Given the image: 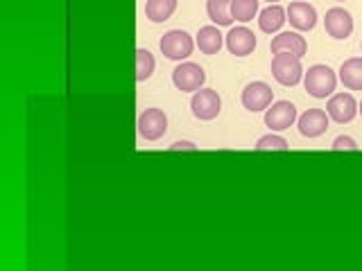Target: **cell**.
<instances>
[{
	"mask_svg": "<svg viewBox=\"0 0 362 271\" xmlns=\"http://www.w3.org/2000/svg\"><path fill=\"white\" fill-rule=\"evenodd\" d=\"M154 68H156V61L150 50H145V48L136 50V82H147V79L152 77Z\"/></svg>",
	"mask_w": 362,
	"mask_h": 271,
	"instance_id": "obj_20",
	"label": "cell"
},
{
	"mask_svg": "<svg viewBox=\"0 0 362 271\" xmlns=\"http://www.w3.org/2000/svg\"><path fill=\"white\" fill-rule=\"evenodd\" d=\"M337 3H344V0H337Z\"/></svg>",
	"mask_w": 362,
	"mask_h": 271,
	"instance_id": "obj_27",
	"label": "cell"
},
{
	"mask_svg": "<svg viewBox=\"0 0 362 271\" xmlns=\"http://www.w3.org/2000/svg\"><path fill=\"white\" fill-rule=\"evenodd\" d=\"M358 113H360V116H362V102H360V104H358Z\"/></svg>",
	"mask_w": 362,
	"mask_h": 271,
	"instance_id": "obj_25",
	"label": "cell"
},
{
	"mask_svg": "<svg viewBox=\"0 0 362 271\" xmlns=\"http://www.w3.org/2000/svg\"><path fill=\"white\" fill-rule=\"evenodd\" d=\"M286 20H288L286 9H283L281 5H269L258 14V28L265 34H274L286 25Z\"/></svg>",
	"mask_w": 362,
	"mask_h": 271,
	"instance_id": "obj_17",
	"label": "cell"
},
{
	"mask_svg": "<svg viewBox=\"0 0 362 271\" xmlns=\"http://www.w3.org/2000/svg\"><path fill=\"white\" fill-rule=\"evenodd\" d=\"M272 97H274V90H272L269 84L265 82H252L247 84L243 95H240V102L247 111L252 113H258V111H267L269 104H272Z\"/></svg>",
	"mask_w": 362,
	"mask_h": 271,
	"instance_id": "obj_9",
	"label": "cell"
},
{
	"mask_svg": "<svg viewBox=\"0 0 362 271\" xmlns=\"http://www.w3.org/2000/svg\"><path fill=\"white\" fill-rule=\"evenodd\" d=\"M206 14L218 28H229L233 23L231 0H206Z\"/></svg>",
	"mask_w": 362,
	"mask_h": 271,
	"instance_id": "obj_18",
	"label": "cell"
},
{
	"mask_svg": "<svg viewBox=\"0 0 362 271\" xmlns=\"http://www.w3.org/2000/svg\"><path fill=\"white\" fill-rule=\"evenodd\" d=\"M256 152H288L290 145L288 140L283 138V136H276V133H267L263 138H258V143L254 145Z\"/></svg>",
	"mask_w": 362,
	"mask_h": 271,
	"instance_id": "obj_22",
	"label": "cell"
},
{
	"mask_svg": "<svg viewBox=\"0 0 362 271\" xmlns=\"http://www.w3.org/2000/svg\"><path fill=\"white\" fill-rule=\"evenodd\" d=\"M195 45L199 48L202 54H218L222 50V45H224V37H222V32L218 30V25H206V28L199 30Z\"/></svg>",
	"mask_w": 362,
	"mask_h": 271,
	"instance_id": "obj_16",
	"label": "cell"
},
{
	"mask_svg": "<svg viewBox=\"0 0 362 271\" xmlns=\"http://www.w3.org/2000/svg\"><path fill=\"white\" fill-rule=\"evenodd\" d=\"M360 50H362V43H360Z\"/></svg>",
	"mask_w": 362,
	"mask_h": 271,
	"instance_id": "obj_28",
	"label": "cell"
},
{
	"mask_svg": "<svg viewBox=\"0 0 362 271\" xmlns=\"http://www.w3.org/2000/svg\"><path fill=\"white\" fill-rule=\"evenodd\" d=\"M179 150H190V152H197V145H192L188 140H179L175 145H170V152H179Z\"/></svg>",
	"mask_w": 362,
	"mask_h": 271,
	"instance_id": "obj_24",
	"label": "cell"
},
{
	"mask_svg": "<svg viewBox=\"0 0 362 271\" xmlns=\"http://www.w3.org/2000/svg\"><path fill=\"white\" fill-rule=\"evenodd\" d=\"M177 0H147L145 3V16L152 23H165L175 14Z\"/></svg>",
	"mask_w": 362,
	"mask_h": 271,
	"instance_id": "obj_19",
	"label": "cell"
},
{
	"mask_svg": "<svg viewBox=\"0 0 362 271\" xmlns=\"http://www.w3.org/2000/svg\"><path fill=\"white\" fill-rule=\"evenodd\" d=\"M161 52L173 61H181V59H188L192 54V48H195V41L186 32V30H170L163 34L161 39Z\"/></svg>",
	"mask_w": 362,
	"mask_h": 271,
	"instance_id": "obj_4",
	"label": "cell"
},
{
	"mask_svg": "<svg viewBox=\"0 0 362 271\" xmlns=\"http://www.w3.org/2000/svg\"><path fill=\"white\" fill-rule=\"evenodd\" d=\"M190 111L192 116L202 122H211L220 116L222 111V97L218 95V90L213 88H199L192 93V100H190Z\"/></svg>",
	"mask_w": 362,
	"mask_h": 271,
	"instance_id": "obj_3",
	"label": "cell"
},
{
	"mask_svg": "<svg viewBox=\"0 0 362 271\" xmlns=\"http://www.w3.org/2000/svg\"><path fill=\"white\" fill-rule=\"evenodd\" d=\"M331 150L333 152H358L360 147H358V143L351 138V136H337V138L333 140V145H331Z\"/></svg>",
	"mask_w": 362,
	"mask_h": 271,
	"instance_id": "obj_23",
	"label": "cell"
},
{
	"mask_svg": "<svg viewBox=\"0 0 362 271\" xmlns=\"http://www.w3.org/2000/svg\"><path fill=\"white\" fill-rule=\"evenodd\" d=\"M324 30L335 41H346L354 32V18L344 7H333L324 16Z\"/></svg>",
	"mask_w": 362,
	"mask_h": 271,
	"instance_id": "obj_8",
	"label": "cell"
},
{
	"mask_svg": "<svg viewBox=\"0 0 362 271\" xmlns=\"http://www.w3.org/2000/svg\"><path fill=\"white\" fill-rule=\"evenodd\" d=\"M326 113H328V118L335 120L337 124H346L358 116V102L351 93H337L328 100Z\"/></svg>",
	"mask_w": 362,
	"mask_h": 271,
	"instance_id": "obj_10",
	"label": "cell"
},
{
	"mask_svg": "<svg viewBox=\"0 0 362 271\" xmlns=\"http://www.w3.org/2000/svg\"><path fill=\"white\" fill-rule=\"evenodd\" d=\"M168 131V116L161 111V109H145L141 116H139V133L143 136L145 140H158L163 138Z\"/></svg>",
	"mask_w": 362,
	"mask_h": 271,
	"instance_id": "obj_7",
	"label": "cell"
},
{
	"mask_svg": "<svg viewBox=\"0 0 362 271\" xmlns=\"http://www.w3.org/2000/svg\"><path fill=\"white\" fill-rule=\"evenodd\" d=\"M267 3H269V5H276V3H279V0H267Z\"/></svg>",
	"mask_w": 362,
	"mask_h": 271,
	"instance_id": "obj_26",
	"label": "cell"
},
{
	"mask_svg": "<svg viewBox=\"0 0 362 271\" xmlns=\"http://www.w3.org/2000/svg\"><path fill=\"white\" fill-rule=\"evenodd\" d=\"M258 14V0H231V16L233 20L249 23Z\"/></svg>",
	"mask_w": 362,
	"mask_h": 271,
	"instance_id": "obj_21",
	"label": "cell"
},
{
	"mask_svg": "<svg viewBox=\"0 0 362 271\" xmlns=\"http://www.w3.org/2000/svg\"><path fill=\"white\" fill-rule=\"evenodd\" d=\"M297 120H299L297 107L288 100L274 102V104H269V109L265 111V127H269L272 131H286Z\"/></svg>",
	"mask_w": 362,
	"mask_h": 271,
	"instance_id": "obj_6",
	"label": "cell"
},
{
	"mask_svg": "<svg viewBox=\"0 0 362 271\" xmlns=\"http://www.w3.org/2000/svg\"><path fill=\"white\" fill-rule=\"evenodd\" d=\"M272 77L276 79L281 86H297L303 79V66L297 54L279 52L272 59Z\"/></svg>",
	"mask_w": 362,
	"mask_h": 271,
	"instance_id": "obj_2",
	"label": "cell"
},
{
	"mask_svg": "<svg viewBox=\"0 0 362 271\" xmlns=\"http://www.w3.org/2000/svg\"><path fill=\"white\" fill-rule=\"evenodd\" d=\"M328 120H331V118H328L326 111H322V109H308L297 120L299 133L303 136V138H320V136L326 133V129H328Z\"/></svg>",
	"mask_w": 362,
	"mask_h": 271,
	"instance_id": "obj_12",
	"label": "cell"
},
{
	"mask_svg": "<svg viewBox=\"0 0 362 271\" xmlns=\"http://www.w3.org/2000/svg\"><path fill=\"white\" fill-rule=\"evenodd\" d=\"M224 43H226V48H229L231 54L247 56V54H252L256 50V34L249 28L240 25V28H233L229 34H226Z\"/></svg>",
	"mask_w": 362,
	"mask_h": 271,
	"instance_id": "obj_13",
	"label": "cell"
},
{
	"mask_svg": "<svg viewBox=\"0 0 362 271\" xmlns=\"http://www.w3.org/2000/svg\"><path fill=\"white\" fill-rule=\"evenodd\" d=\"M303 86L308 90V95L317 100H326L333 95V90L337 86V75L331 66L315 64L303 73Z\"/></svg>",
	"mask_w": 362,
	"mask_h": 271,
	"instance_id": "obj_1",
	"label": "cell"
},
{
	"mask_svg": "<svg viewBox=\"0 0 362 271\" xmlns=\"http://www.w3.org/2000/svg\"><path fill=\"white\" fill-rule=\"evenodd\" d=\"M337 79L349 90H362V56H351L339 66Z\"/></svg>",
	"mask_w": 362,
	"mask_h": 271,
	"instance_id": "obj_15",
	"label": "cell"
},
{
	"mask_svg": "<svg viewBox=\"0 0 362 271\" xmlns=\"http://www.w3.org/2000/svg\"><path fill=\"white\" fill-rule=\"evenodd\" d=\"M204 82H206V73L199 64L184 61L173 71V84L181 93H195L204 86Z\"/></svg>",
	"mask_w": 362,
	"mask_h": 271,
	"instance_id": "obj_5",
	"label": "cell"
},
{
	"mask_svg": "<svg viewBox=\"0 0 362 271\" xmlns=\"http://www.w3.org/2000/svg\"><path fill=\"white\" fill-rule=\"evenodd\" d=\"M288 20L294 30L299 32H310L317 25V9L310 3H303V0H294L286 9Z\"/></svg>",
	"mask_w": 362,
	"mask_h": 271,
	"instance_id": "obj_11",
	"label": "cell"
},
{
	"mask_svg": "<svg viewBox=\"0 0 362 271\" xmlns=\"http://www.w3.org/2000/svg\"><path fill=\"white\" fill-rule=\"evenodd\" d=\"M269 50L274 54L290 52V54H297L301 59V56L308 52V43H305V39L301 37L299 32H281V34H276L274 39H272Z\"/></svg>",
	"mask_w": 362,
	"mask_h": 271,
	"instance_id": "obj_14",
	"label": "cell"
}]
</instances>
